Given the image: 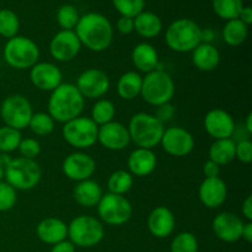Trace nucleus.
I'll return each instance as SVG.
<instances>
[{"instance_id": "obj_36", "label": "nucleus", "mask_w": 252, "mask_h": 252, "mask_svg": "<svg viewBox=\"0 0 252 252\" xmlns=\"http://www.w3.org/2000/svg\"><path fill=\"white\" fill-rule=\"evenodd\" d=\"M21 132L11 127H0V154H10L19 149L21 143Z\"/></svg>"}, {"instance_id": "obj_48", "label": "nucleus", "mask_w": 252, "mask_h": 252, "mask_svg": "<svg viewBox=\"0 0 252 252\" xmlns=\"http://www.w3.org/2000/svg\"><path fill=\"white\" fill-rule=\"evenodd\" d=\"M239 20H240L241 22H244V24L246 25V26H249V25L252 24V9L250 6H243V9H241L240 14H239Z\"/></svg>"}, {"instance_id": "obj_34", "label": "nucleus", "mask_w": 252, "mask_h": 252, "mask_svg": "<svg viewBox=\"0 0 252 252\" xmlns=\"http://www.w3.org/2000/svg\"><path fill=\"white\" fill-rule=\"evenodd\" d=\"M54 126H56L54 120L46 112L33 113L29 123L31 132L38 137H47L51 134L54 130Z\"/></svg>"}, {"instance_id": "obj_47", "label": "nucleus", "mask_w": 252, "mask_h": 252, "mask_svg": "<svg viewBox=\"0 0 252 252\" xmlns=\"http://www.w3.org/2000/svg\"><path fill=\"white\" fill-rule=\"evenodd\" d=\"M241 212H243L244 217L248 219V221L252 220V196H248L245 198V201L243 202V206H241Z\"/></svg>"}, {"instance_id": "obj_22", "label": "nucleus", "mask_w": 252, "mask_h": 252, "mask_svg": "<svg viewBox=\"0 0 252 252\" xmlns=\"http://www.w3.org/2000/svg\"><path fill=\"white\" fill-rule=\"evenodd\" d=\"M36 235L42 243L47 245H56L68 238V224L62 219L49 217L42 219L36 228Z\"/></svg>"}, {"instance_id": "obj_10", "label": "nucleus", "mask_w": 252, "mask_h": 252, "mask_svg": "<svg viewBox=\"0 0 252 252\" xmlns=\"http://www.w3.org/2000/svg\"><path fill=\"white\" fill-rule=\"evenodd\" d=\"M97 214L101 221L113 226H120L128 223L132 218L133 207L125 196L115 193L103 194L98 202Z\"/></svg>"}, {"instance_id": "obj_6", "label": "nucleus", "mask_w": 252, "mask_h": 252, "mask_svg": "<svg viewBox=\"0 0 252 252\" xmlns=\"http://www.w3.org/2000/svg\"><path fill=\"white\" fill-rule=\"evenodd\" d=\"M68 238L75 248H94L105 238V228L95 217L81 214L68 224Z\"/></svg>"}, {"instance_id": "obj_33", "label": "nucleus", "mask_w": 252, "mask_h": 252, "mask_svg": "<svg viewBox=\"0 0 252 252\" xmlns=\"http://www.w3.org/2000/svg\"><path fill=\"white\" fill-rule=\"evenodd\" d=\"M212 6L217 16L229 21L238 19L244 4L243 0H212Z\"/></svg>"}, {"instance_id": "obj_46", "label": "nucleus", "mask_w": 252, "mask_h": 252, "mask_svg": "<svg viewBox=\"0 0 252 252\" xmlns=\"http://www.w3.org/2000/svg\"><path fill=\"white\" fill-rule=\"evenodd\" d=\"M51 252H75V246L69 240H64L52 246Z\"/></svg>"}, {"instance_id": "obj_5", "label": "nucleus", "mask_w": 252, "mask_h": 252, "mask_svg": "<svg viewBox=\"0 0 252 252\" xmlns=\"http://www.w3.org/2000/svg\"><path fill=\"white\" fill-rule=\"evenodd\" d=\"M4 177L16 191H30L41 181L42 170L36 160L20 157L10 160L4 167Z\"/></svg>"}, {"instance_id": "obj_52", "label": "nucleus", "mask_w": 252, "mask_h": 252, "mask_svg": "<svg viewBox=\"0 0 252 252\" xmlns=\"http://www.w3.org/2000/svg\"><path fill=\"white\" fill-rule=\"evenodd\" d=\"M2 179H4V169L0 166V182L2 181Z\"/></svg>"}, {"instance_id": "obj_12", "label": "nucleus", "mask_w": 252, "mask_h": 252, "mask_svg": "<svg viewBox=\"0 0 252 252\" xmlns=\"http://www.w3.org/2000/svg\"><path fill=\"white\" fill-rule=\"evenodd\" d=\"M110 78L101 69L90 68L84 70L76 79V89L84 98L98 100L110 90Z\"/></svg>"}, {"instance_id": "obj_53", "label": "nucleus", "mask_w": 252, "mask_h": 252, "mask_svg": "<svg viewBox=\"0 0 252 252\" xmlns=\"http://www.w3.org/2000/svg\"><path fill=\"white\" fill-rule=\"evenodd\" d=\"M69 1H76V0H69Z\"/></svg>"}, {"instance_id": "obj_42", "label": "nucleus", "mask_w": 252, "mask_h": 252, "mask_svg": "<svg viewBox=\"0 0 252 252\" xmlns=\"http://www.w3.org/2000/svg\"><path fill=\"white\" fill-rule=\"evenodd\" d=\"M235 159L243 164H250L252 160V142L250 139H241L235 143Z\"/></svg>"}, {"instance_id": "obj_39", "label": "nucleus", "mask_w": 252, "mask_h": 252, "mask_svg": "<svg viewBox=\"0 0 252 252\" xmlns=\"http://www.w3.org/2000/svg\"><path fill=\"white\" fill-rule=\"evenodd\" d=\"M112 4L121 16L134 19L137 15L144 11L145 0H112Z\"/></svg>"}, {"instance_id": "obj_23", "label": "nucleus", "mask_w": 252, "mask_h": 252, "mask_svg": "<svg viewBox=\"0 0 252 252\" xmlns=\"http://www.w3.org/2000/svg\"><path fill=\"white\" fill-rule=\"evenodd\" d=\"M158 164L157 155L152 149L137 148L129 154L127 160V166L132 176L145 177L149 176L155 170Z\"/></svg>"}, {"instance_id": "obj_38", "label": "nucleus", "mask_w": 252, "mask_h": 252, "mask_svg": "<svg viewBox=\"0 0 252 252\" xmlns=\"http://www.w3.org/2000/svg\"><path fill=\"white\" fill-rule=\"evenodd\" d=\"M80 15H79L78 10L70 4L62 5L57 11V22L62 30H73L78 25Z\"/></svg>"}, {"instance_id": "obj_29", "label": "nucleus", "mask_w": 252, "mask_h": 252, "mask_svg": "<svg viewBox=\"0 0 252 252\" xmlns=\"http://www.w3.org/2000/svg\"><path fill=\"white\" fill-rule=\"evenodd\" d=\"M208 157L219 166L230 164L235 159V142L231 138L214 140L208 150Z\"/></svg>"}, {"instance_id": "obj_44", "label": "nucleus", "mask_w": 252, "mask_h": 252, "mask_svg": "<svg viewBox=\"0 0 252 252\" xmlns=\"http://www.w3.org/2000/svg\"><path fill=\"white\" fill-rule=\"evenodd\" d=\"M174 113H175V108L172 107L170 103H165V105L159 106V107H158V112L157 115H155V117H157L159 121H161L162 123H165L167 122V121L171 120Z\"/></svg>"}, {"instance_id": "obj_1", "label": "nucleus", "mask_w": 252, "mask_h": 252, "mask_svg": "<svg viewBox=\"0 0 252 252\" xmlns=\"http://www.w3.org/2000/svg\"><path fill=\"white\" fill-rule=\"evenodd\" d=\"M74 32L81 46L97 53L106 51L113 41L112 24L100 12H88L80 16Z\"/></svg>"}, {"instance_id": "obj_7", "label": "nucleus", "mask_w": 252, "mask_h": 252, "mask_svg": "<svg viewBox=\"0 0 252 252\" xmlns=\"http://www.w3.org/2000/svg\"><path fill=\"white\" fill-rule=\"evenodd\" d=\"M175 95V83L169 73L162 70H154L145 74L142 83L140 96L148 105L159 106L170 103Z\"/></svg>"}, {"instance_id": "obj_4", "label": "nucleus", "mask_w": 252, "mask_h": 252, "mask_svg": "<svg viewBox=\"0 0 252 252\" xmlns=\"http://www.w3.org/2000/svg\"><path fill=\"white\" fill-rule=\"evenodd\" d=\"M165 42L171 51L189 53L202 43V29L193 20L177 19L165 31Z\"/></svg>"}, {"instance_id": "obj_26", "label": "nucleus", "mask_w": 252, "mask_h": 252, "mask_svg": "<svg viewBox=\"0 0 252 252\" xmlns=\"http://www.w3.org/2000/svg\"><path fill=\"white\" fill-rule=\"evenodd\" d=\"M192 63L201 71H213L220 63V53L212 43H199L192 51Z\"/></svg>"}, {"instance_id": "obj_35", "label": "nucleus", "mask_w": 252, "mask_h": 252, "mask_svg": "<svg viewBox=\"0 0 252 252\" xmlns=\"http://www.w3.org/2000/svg\"><path fill=\"white\" fill-rule=\"evenodd\" d=\"M20 30V20L16 12L10 9L0 10V36L10 39L17 36Z\"/></svg>"}, {"instance_id": "obj_51", "label": "nucleus", "mask_w": 252, "mask_h": 252, "mask_svg": "<svg viewBox=\"0 0 252 252\" xmlns=\"http://www.w3.org/2000/svg\"><path fill=\"white\" fill-rule=\"evenodd\" d=\"M245 129L249 134L252 133V113L250 112L248 116H246V121H245Z\"/></svg>"}, {"instance_id": "obj_31", "label": "nucleus", "mask_w": 252, "mask_h": 252, "mask_svg": "<svg viewBox=\"0 0 252 252\" xmlns=\"http://www.w3.org/2000/svg\"><path fill=\"white\" fill-rule=\"evenodd\" d=\"M116 115L115 103L107 98H98L91 108V120L100 127L113 121Z\"/></svg>"}, {"instance_id": "obj_11", "label": "nucleus", "mask_w": 252, "mask_h": 252, "mask_svg": "<svg viewBox=\"0 0 252 252\" xmlns=\"http://www.w3.org/2000/svg\"><path fill=\"white\" fill-rule=\"evenodd\" d=\"M32 115L33 110L31 102L22 95L7 96L0 106V116L5 126L17 130L29 127Z\"/></svg>"}, {"instance_id": "obj_15", "label": "nucleus", "mask_w": 252, "mask_h": 252, "mask_svg": "<svg viewBox=\"0 0 252 252\" xmlns=\"http://www.w3.org/2000/svg\"><path fill=\"white\" fill-rule=\"evenodd\" d=\"M62 170H63V174L71 181H85V180L91 179L95 172L96 162L86 153L75 152L69 154L64 159Z\"/></svg>"}, {"instance_id": "obj_3", "label": "nucleus", "mask_w": 252, "mask_h": 252, "mask_svg": "<svg viewBox=\"0 0 252 252\" xmlns=\"http://www.w3.org/2000/svg\"><path fill=\"white\" fill-rule=\"evenodd\" d=\"M130 142L137 148L152 149L158 147L164 134V123L158 120L154 115L147 112H139L132 116L128 125Z\"/></svg>"}, {"instance_id": "obj_24", "label": "nucleus", "mask_w": 252, "mask_h": 252, "mask_svg": "<svg viewBox=\"0 0 252 252\" xmlns=\"http://www.w3.org/2000/svg\"><path fill=\"white\" fill-rule=\"evenodd\" d=\"M132 63L142 73L148 74L154 70H162L159 54L154 46L147 42L138 43L132 51Z\"/></svg>"}, {"instance_id": "obj_13", "label": "nucleus", "mask_w": 252, "mask_h": 252, "mask_svg": "<svg viewBox=\"0 0 252 252\" xmlns=\"http://www.w3.org/2000/svg\"><path fill=\"white\" fill-rule=\"evenodd\" d=\"M162 149L171 157L182 158L191 154L194 149V138L182 127H170L164 130L161 138Z\"/></svg>"}, {"instance_id": "obj_9", "label": "nucleus", "mask_w": 252, "mask_h": 252, "mask_svg": "<svg viewBox=\"0 0 252 252\" xmlns=\"http://www.w3.org/2000/svg\"><path fill=\"white\" fill-rule=\"evenodd\" d=\"M98 126L90 117H79L64 123L62 134L64 140L75 149H89L97 143Z\"/></svg>"}, {"instance_id": "obj_37", "label": "nucleus", "mask_w": 252, "mask_h": 252, "mask_svg": "<svg viewBox=\"0 0 252 252\" xmlns=\"http://www.w3.org/2000/svg\"><path fill=\"white\" fill-rule=\"evenodd\" d=\"M170 252H198V240L189 231H182L171 241Z\"/></svg>"}, {"instance_id": "obj_30", "label": "nucleus", "mask_w": 252, "mask_h": 252, "mask_svg": "<svg viewBox=\"0 0 252 252\" xmlns=\"http://www.w3.org/2000/svg\"><path fill=\"white\" fill-rule=\"evenodd\" d=\"M249 34V26L239 19L226 21L223 27V39L228 46L239 47L246 41Z\"/></svg>"}, {"instance_id": "obj_49", "label": "nucleus", "mask_w": 252, "mask_h": 252, "mask_svg": "<svg viewBox=\"0 0 252 252\" xmlns=\"http://www.w3.org/2000/svg\"><path fill=\"white\" fill-rule=\"evenodd\" d=\"M241 239H244V240L248 241V243H251L252 241V221H246V223H244Z\"/></svg>"}, {"instance_id": "obj_41", "label": "nucleus", "mask_w": 252, "mask_h": 252, "mask_svg": "<svg viewBox=\"0 0 252 252\" xmlns=\"http://www.w3.org/2000/svg\"><path fill=\"white\" fill-rule=\"evenodd\" d=\"M17 150L25 159L34 160L41 153V144L34 138H26V139H21Z\"/></svg>"}, {"instance_id": "obj_45", "label": "nucleus", "mask_w": 252, "mask_h": 252, "mask_svg": "<svg viewBox=\"0 0 252 252\" xmlns=\"http://www.w3.org/2000/svg\"><path fill=\"white\" fill-rule=\"evenodd\" d=\"M203 174L204 176H206V179L219 177V174H220V166L208 159L203 165Z\"/></svg>"}, {"instance_id": "obj_16", "label": "nucleus", "mask_w": 252, "mask_h": 252, "mask_svg": "<svg viewBox=\"0 0 252 252\" xmlns=\"http://www.w3.org/2000/svg\"><path fill=\"white\" fill-rule=\"evenodd\" d=\"M203 126L208 135L214 140L233 137L235 132V122L229 112L221 108L208 111L203 120Z\"/></svg>"}, {"instance_id": "obj_28", "label": "nucleus", "mask_w": 252, "mask_h": 252, "mask_svg": "<svg viewBox=\"0 0 252 252\" xmlns=\"http://www.w3.org/2000/svg\"><path fill=\"white\" fill-rule=\"evenodd\" d=\"M143 76L137 71L122 74L117 81V94L122 100L132 101L140 96Z\"/></svg>"}, {"instance_id": "obj_25", "label": "nucleus", "mask_w": 252, "mask_h": 252, "mask_svg": "<svg viewBox=\"0 0 252 252\" xmlns=\"http://www.w3.org/2000/svg\"><path fill=\"white\" fill-rule=\"evenodd\" d=\"M103 196L102 187L100 184L94 180L89 179L85 181H80L74 187L73 197L74 201L81 207L85 208H93L98 204Z\"/></svg>"}, {"instance_id": "obj_32", "label": "nucleus", "mask_w": 252, "mask_h": 252, "mask_svg": "<svg viewBox=\"0 0 252 252\" xmlns=\"http://www.w3.org/2000/svg\"><path fill=\"white\" fill-rule=\"evenodd\" d=\"M107 187L110 193L125 196L133 187V176L126 170H117L108 177Z\"/></svg>"}, {"instance_id": "obj_20", "label": "nucleus", "mask_w": 252, "mask_h": 252, "mask_svg": "<svg viewBox=\"0 0 252 252\" xmlns=\"http://www.w3.org/2000/svg\"><path fill=\"white\" fill-rule=\"evenodd\" d=\"M198 197L202 204L207 208H219L226 201L228 187L220 177L204 179L198 189Z\"/></svg>"}, {"instance_id": "obj_14", "label": "nucleus", "mask_w": 252, "mask_h": 252, "mask_svg": "<svg viewBox=\"0 0 252 252\" xmlns=\"http://www.w3.org/2000/svg\"><path fill=\"white\" fill-rule=\"evenodd\" d=\"M81 43L73 30H62L49 42V53L58 62H70L78 57Z\"/></svg>"}, {"instance_id": "obj_40", "label": "nucleus", "mask_w": 252, "mask_h": 252, "mask_svg": "<svg viewBox=\"0 0 252 252\" xmlns=\"http://www.w3.org/2000/svg\"><path fill=\"white\" fill-rule=\"evenodd\" d=\"M17 193L7 182H0V212H7L16 204Z\"/></svg>"}, {"instance_id": "obj_50", "label": "nucleus", "mask_w": 252, "mask_h": 252, "mask_svg": "<svg viewBox=\"0 0 252 252\" xmlns=\"http://www.w3.org/2000/svg\"><path fill=\"white\" fill-rule=\"evenodd\" d=\"M214 38V32L209 29L202 30V43H211Z\"/></svg>"}, {"instance_id": "obj_18", "label": "nucleus", "mask_w": 252, "mask_h": 252, "mask_svg": "<svg viewBox=\"0 0 252 252\" xmlns=\"http://www.w3.org/2000/svg\"><path fill=\"white\" fill-rule=\"evenodd\" d=\"M30 80L38 90L52 93L63 83V74L56 64L49 62H38L30 69Z\"/></svg>"}, {"instance_id": "obj_27", "label": "nucleus", "mask_w": 252, "mask_h": 252, "mask_svg": "<svg viewBox=\"0 0 252 252\" xmlns=\"http://www.w3.org/2000/svg\"><path fill=\"white\" fill-rule=\"evenodd\" d=\"M133 20H134V31L143 38L152 39L161 33L162 21L154 12L144 10Z\"/></svg>"}, {"instance_id": "obj_19", "label": "nucleus", "mask_w": 252, "mask_h": 252, "mask_svg": "<svg viewBox=\"0 0 252 252\" xmlns=\"http://www.w3.org/2000/svg\"><path fill=\"white\" fill-rule=\"evenodd\" d=\"M243 226V219L230 212H221L217 214L212 223L216 236L224 243H236L240 240Z\"/></svg>"}, {"instance_id": "obj_43", "label": "nucleus", "mask_w": 252, "mask_h": 252, "mask_svg": "<svg viewBox=\"0 0 252 252\" xmlns=\"http://www.w3.org/2000/svg\"><path fill=\"white\" fill-rule=\"evenodd\" d=\"M117 30L122 34H129L134 31V20L132 17L121 16L117 21Z\"/></svg>"}, {"instance_id": "obj_17", "label": "nucleus", "mask_w": 252, "mask_h": 252, "mask_svg": "<svg viewBox=\"0 0 252 252\" xmlns=\"http://www.w3.org/2000/svg\"><path fill=\"white\" fill-rule=\"evenodd\" d=\"M97 142L105 149L112 150V152L126 149L130 143L128 128L116 121L100 126L97 132Z\"/></svg>"}, {"instance_id": "obj_8", "label": "nucleus", "mask_w": 252, "mask_h": 252, "mask_svg": "<svg viewBox=\"0 0 252 252\" xmlns=\"http://www.w3.org/2000/svg\"><path fill=\"white\" fill-rule=\"evenodd\" d=\"M2 56L7 65L17 70H25L38 63L39 48L29 37L15 36L7 39Z\"/></svg>"}, {"instance_id": "obj_21", "label": "nucleus", "mask_w": 252, "mask_h": 252, "mask_svg": "<svg viewBox=\"0 0 252 252\" xmlns=\"http://www.w3.org/2000/svg\"><path fill=\"white\" fill-rule=\"evenodd\" d=\"M176 220L172 211L167 207L159 206L150 212L148 217V229L154 238H169L175 230Z\"/></svg>"}, {"instance_id": "obj_2", "label": "nucleus", "mask_w": 252, "mask_h": 252, "mask_svg": "<svg viewBox=\"0 0 252 252\" xmlns=\"http://www.w3.org/2000/svg\"><path fill=\"white\" fill-rule=\"evenodd\" d=\"M47 107V113L54 122L66 123L81 116L85 107V98L79 93L75 84L62 83L51 93Z\"/></svg>"}]
</instances>
